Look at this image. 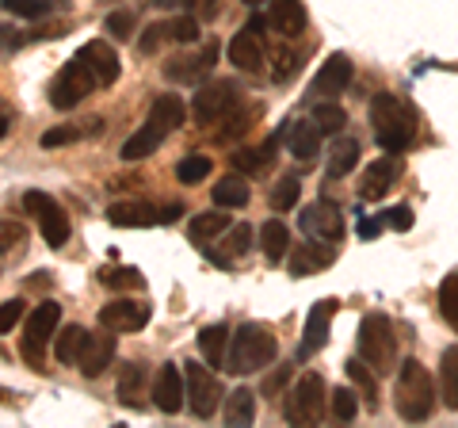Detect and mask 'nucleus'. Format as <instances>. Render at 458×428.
I'll return each mask as SVG.
<instances>
[{
    "label": "nucleus",
    "instance_id": "49530a36",
    "mask_svg": "<svg viewBox=\"0 0 458 428\" xmlns=\"http://www.w3.org/2000/svg\"><path fill=\"white\" fill-rule=\"evenodd\" d=\"M0 8L20 20H38L42 12H47V0H0Z\"/></svg>",
    "mask_w": 458,
    "mask_h": 428
},
{
    "label": "nucleus",
    "instance_id": "3c124183",
    "mask_svg": "<svg viewBox=\"0 0 458 428\" xmlns=\"http://www.w3.org/2000/svg\"><path fill=\"white\" fill-rule=\"evenodd\" d=\"M168 35H172V42H195L199 39V20L195 16L168 20Z\"/></svg>",
    "mask_w": 458,
    "mask_h": 428
},
{
    "label": "nucleus",
    "instance_id": "a19ab883",
    "mask_svg": "<svg viewBox=\"0 0 458 428\" xmlns=\"http://www.w3.org/2000/svg\"><path fill=\"white\" fill-rule=\"evenodd\" d=\"M298 199H302V180L283 176V180H276V192H271V210H291Z\"/></svg>",
    "mask_w": 458,
    "mask_h": 428
},
{
    "label": "nucleus",
    "instance_id": "0eeeda50",
    "mask_svg": "<svg viewBox=\"0 0 458 428\" xmlns=\"http://www.w3.org/2000/svg\"><path fill=\"white\" fill-rule=\"evenodd\" d=\"M57 321H62V306L57 303H38L31 313H27L23 325V355L35 371H42V360H47V340L57 337Z\"/></svg>",
    "mask_w": 458,
    "mask_h": 428
},
{
    "label": "nucleus",
    "instance_id": "393cba45",
    "mask_svg": "<svg viewBox=\"0 0 458 428\" xmlns=\"http://www.w3.org/2000/svg\"><path fill=\"white\" fill-rule=\"evenodd\" d=\"M394 180H397V165L390 161V157H378V161L367 165V173L360 180V195L363 199H382L394 188Z\"/></svg>",
    "mask_w": 458,
    "mask_h": 428
},
{
    "label": "nucleus",
    "instance_id": "6e6552de",
    "mask_svg": "<svg viewBox=\"0 0 458 428\" xmlns=\"http://www.w3.org/2000/svg\"><path fill=\"white\" fill-rule=\"evenodd\" d=\"M23 210H31L35 218H38V230H42V241H47L50 249H62L65 241H69V214L65 207L57 203L54 195L47 192H23Z\"/></svg>",
    "mask_w": 458,
    "mask_h": 428
},
{
    "label": "nucleus",
    "instance_id": "473e14b6",
    "mask_svg": "<svg viewBox=\"0 0 458 428\" xmlns=\"http://www.w3.org/2000/svg\"><path fill=\"white\" fill-rule=\"evenodd\" d=\"M225 345H229V325H207L199 330V352L210 367H225Z\"/></svg>",
    "mask_w": 458,
    "mask_h": 428
},
{
    "label": "nucleus",
    "instance_id": "f03ea898",
    "mask_svg": "<svg viewBox=\"0 0 458 428\" xmlns=\"http://www.w3.org/2000/svg\"><path fill=\"white\" fill-rule=\"evenodd\" d=\"M394 406L401 421H428L436 409V382L428 375V367L417 360H405L397 367V390H394Z\"/></svg>",
    "mask_w": 458,
    "mask_h": 428
},
{
    "label": "nucleus",
    "instance_id": "a878e982",
    "mask_svg": "<svg viewBox=\"0 0 458 428\" xmlns=\"http://www.w3.org/2000/svg\"><path fill=\"white\" fill-rule=\"evenodd\" d=\"M107 222L119 226V230H146L157 222V210L146 203H114L107 207Z\"/></svg>",
    "mask_w": 458,
    "mask_h": 428
},
{
    "label": "nucleus",
    "instance_id": "1a4fd4ad",
    "mask_svg": "<svg viewBox=\"0 0 458 428\" xmlns=\"http://www.w3.org/2000/svg\"><path fill=\"white\" fill-rule=\"evenodd\" d=\"M183 387H188V409L195 413V417L199 421L214 417V409H218V402H222V387L203 364L183 367Z\"/></svg>",
    "mask_w": 458,
    "mask_h": 428
},
{
    "label": "nucleus",
    "instance_id": "bf43d9fd",
    "mask_svg": "<svg viewBox=\"0 0 458 428\" xmlns=\"http://www.w3.org/2000/svg\"><path fill=\"white\" fill-rule=\"evenodd\" d=\"M180 214H183V203H168V207H161V210H157V222L172 226V222H180Z\"/></svg>",
    "mask_w": 458,
    "mask_h": 428
},
{
    "label": "nucleus",
    "instance_id": "603ef678",
    "mask_svg": "<svg viewBox=\"0 0 458 428\" xmlns=\"http://www.w3.org/2000/svg\"><path fill=\"white\" fill-rule=\"evenodd\" d=\"M302 62H306V58H302V54H298V50H294V54H291V50H286V54H279L276 81H279V84H283V81H291V77L298 73V69H302Z\"/></svg>",
    "mask_w": 458,
    "mask_h": 428
},
{
    "label": "nucleus",
    "instance_id": "5fc2aeb1",
    "mask_svg": "<svg viewBox=\"0 0 458 428\" xmlns=\"http://www.w3.org/2000/svg\"><path fill=\"white\" fill-rule=\"evenodd\" d=\"M386 226H390V230H409V226H412V210L405 203L390 207V210H386Z\"/></svg>",
    "mask_w": 458,
    "mask_h": 428
},
{
    "label": "nucleus",
    "instance_id": "9d476101",
    "mask_svg": "<svg viewBox=\"0 0 458 428\" xmlns=\"http://www.w3.org/2000/svg\"><path fill=\"white\" fill-rule=\"evenodd\" d=\"M237 99V84L233 81H210V84H199L195 99H191V116L195 123H214L222 119Z\"/></svg>",
    "mask_w": 458,
    "mask_h": 428
},
{
    "label": "nucleus",
    "instance_id": "2f4dec72",
    "mask_svg": "<svg viewBox=\"0 0 458 428\" xmlns=\"http://www.w3.org/2000/svg\"><path fill=\"white\" fill-rule=\"evenodd\" d=\"M439 394H443V406L458 409V345L443 348L439 355Z\"/></svg>",
    "mask_w": 458,
    "mask_h": 428
},
{
    "label": "nucleus",
    "instance_id": "ddd939ff",
    "mask_svg": "<svg viewBox=\"0 0 458 428\" xmlns=\"http://www.w3.org/2000/svg\"><path fill=\"white\" fill-rule=\"evenodd\" d=\"M153 406L161 413H180L188 406V387H183V371L176 364H161L153 375Z\"/></svg>",
    "mask_w": 458,
    "mask_h": 428
},
{
    "label": "nucleus",
    "instance_id": "79ce46f5",
    "mask_svg": "<svg viewBox=\"0 0 458 428\" xmlns=\"http://www.w3.org/2000/svg\"><path fill=\"white\" fill-rule=\"evenodd\" d=\"M313 123H318L325 134H340L344 123H348V116H344L340 104H318L313 107Z\"/></svg>",
    "mask_w": 458,
    "mask_h": 428
},
{
    "label": "nucleus",
    "instance_id": "338daca9",
    "mask_svg": "<svg viewBox=\"0 0 458 428\" xmlns=\"http://www.w3.org/2000/svg\"><path fill=\"white\" fill-rule=\"evenodd\" d=\"M245 4H249V8H260V4H264V0H245Z\"/></svg>",
    "mask_w": 458,
    "mask_h": 428
},
{
    "label": "nucleus",
    "instance_id": "052dcab7",
    "mask_svg": "<svg viewBox=\"0 0 458 428\" xmlns=\"http://www.w3.org/2000/svg\"><path fill=\"white\" fill-rule=\"evenodd\" d=\"M153 4L157 8H191L195 0H153Z\"/></svg>",
    "mask_w": 458,
    "mask_h": 428
},
{
    "label": "nucleus",
    "instance_id": "7c9ffc66",
    "mask_svg": "<svg viewBox=\"0 0 458 428\" xmlns=\"http://www.w3.org/2000/svg\"><path fill=\"white\" fill-rule=\"evenodd\" d=\"M229 230V214L225 210H203V214H195L191 226H188V237L195 241V245H210L218 234Z\"/></svg>",
    "mask_w": 458,
    "mask_h": 428
},
{
    "label": "nucleus",
    "instance_id": "2eb2a0df",
    "mask_svg": "<svg viewBox=\"0 0 458 428\" xmlns=\"http://www.w3.org/2000/svg\"><path fill=\"white\" fill-rule=\"evenodd\" d=\"M352 58L348 54H333V58H328L321 69H318V77H313V99H333V96H340L344 89H348L352 84Z\"/></svg>",
    "mask_w": 458,
    "mask_h": 428
},
{
    "label": "nucleus",
    "instance_id": "412c9836",
    "mask_svg": "<svg viewBox=\"0 0 458 428\" xmlns=\"http://www.w3.org/2000/svg\"><path fill=\"white\" fill-rule=\"evenodd\" d=\"M321 126L313 123V119H298L286 126V150H291L298 161H310V157H318L321 153Z\"/></svg>",
    "mask_w": 458,
    "mask_h": 428
},
{
    "label": "nucleus",
    "instance_id": "680f3d73",
    "mask_svg": "<svg viewBox=\"0 0 458 428\" xmlns=\"http://www.w3.org/2000/svg\"><path fill=\"white\" fill-rule=\"evenodd\" d=\"M195 4H199L203 16H214V12H218V0H195Z\"/></svg>",
    "mask_w": 458,
    "mask_h": 428
},
{
    "label": "nucleus",
    "instance_id": "de8ad7c7",
    "mask_svg": "<svg viewBox=\"0 0 458 428\" xmlns=\"http://www.w3.org/2000/svg\"><path fill=\"white\" fill-rule=\"evenodd\" d=\"M27 318V306H23V298H8V303H0V337L16 330V321Z\"/></svg>",
    "mask_w": 458,
    "mask_h": 428
},
{
    "label": "nucleus",
    "instance_id": "13d9d810",
    "mask_svg": "<svg viewBox=\"0 0 458 428\" xmlns=\"http://www.w3.org/2000/svg\"><path fill=\"white\" fill-rule=\"evenodd\" d=\"M382 226H386V214H378V218H363V222H360V237L370 241V237L382 230Z\"/></svg>",
    "mask_w": 458,
    "mask_h": 428
},
{
    "label": "nucleus",
    "instance_id": "69168bd1",
    "mask_svg": "<svg viewBox=\"0 0 458 428\" xmlns=\"http://www.w3.org/2000/svg\"><path fill=\"white\" fill-rule=\"evenodd\" d=\"M8 134V116H0V138Z\"/></svg>",
    "mask_w": 458,
    "mask_h": 428
},
{
    "label": "nucleus",
    "instance_id": "5701e85b",
    "mask_svg": "<svg viewBox=\"0 0 458 428\" xmlns=\"http://www.w3.org/2000/svg\"><path fill=\"white\" fill-rule=\"evenodd\" d=\"M306 4L302 0H271V16H267V23L276 27L279 35H302L306 31Z\"/></svg>",
    "mask_w": 458,
    "mask_h": 428
},
{
    "label": "nucleus",
    "instance_id": "4d7b16f0",
    "mask_svg": "<svg viewBox=\"0 0 458 428\" xmlns=\"http://www.w3.org/2000/svg\"><path fill=\"white\" fill-rule=\"evenodd\" d=\"M23 47V35L16 31V27L0 23V50H20Z\"/></svg>",
    "mask_w": 458,
    "mask_h": 428
},
{
    "label": "nucleus",
    "instance_id": "f3484780",
    "mask_svg": "<svg viewBox=\"0 0 458 428\" xmlns=\"http://www.w3.org/2000/svg\"><path fill=\"white\" fill-rule=\"evenodd\" d=\"M77 58L84 62L96 73V81H99V89H107V84H114L119 81V73H123V65H119V54H114L107 42H84V47L77 50Z\"/></svg>",
    "mask_w": 458,
    "mask_h": 428
},
{
    "label": "nucleus",
    "instance_id": "cd10ccee",
    "mask_svg": "<svg viewBox=\"0 0 458 428\" xmlns=\"http://www.w3.org/2000/svg\"><path fill=\"white\" fill-rule=\"evenodd\" d=\"M84 345H89V330H84V325H65V330H57V337H54V355L65 367H77Z\"/></svg>",
    "mask_w": 458,
    "mask_h": 428
},
{
    "label": "nucleus",
    "instance_id": "ea45409f",
    "mask_svg": "<svg viewBox=\"0 0 458 428\" xmlns=\"http://www.w3.org/2000/svg\"><path fill=\"white\" fill-rule=\"evenodd\" d=\"M210 157H203V153H188L183 161L176 165V180L180 184H199V180H207L210 176Z\"/></svg>",
    "mask_w": 458,
    "mask_h": 428
},
{
    "label": "nucleus",
    "instance_id": "c85d7f7f",
    "mask_svg": "<svg viewBox=\"0 0 458 428\" xmlns=\"http://www.w3.org/2000/svg\"><path fill=\"white\" fill-rule=\"evenodd\" d=\"M141 387H146V364H123V371H119V402L126 406V409H141Z\"/></svg>",
    "mask_w": 458,
    "mask_h": 428
},
{
    "label": "nucleus",
    "instance_id": "f8f14e48",
    "mask_svg": "<svg viewBox=\"0 0 458 428\" xmlns=\"http://www.w3.org/2000/svg\"><path fill=\"white\" fill-rule=\"evenodd\" d=\"M298 226H302V234L313 237V241H340L344 230H348V222H344V214L333 207V203H313L298 214Z\"/></svg>",
    "mask_w": 458,
    "mask_h": 428
},
{
    "label": "nucleus",
    "instance_id": "423d86ee",
    "mask_svg": "<svg viewBox=\"0 0 458 428\" xmlns=\"http://www.w3.org/2000/svg\"><path fill=\"white\" fill-rule=\"evenodd\" d=\"M96 89H99L96 73L81 58H73V62H65L62 69H57V77L50 81V104L57 111H69V107H77L81 99H89Z\"/></svg>",
    "mask_w": 458,
    "mask_h": 428
},
{
    "label": "nucleus",
    "instance_id": "aec40b11",
    "mask_svg": "<svg viewBox=\"0 0 458 428\" xmlns=\"http://www.w3.org/2000/svg\"><path fill=\"white\" fill-rule=\"evenodd\" d=\"M149 126H157L165 138L172 134V131H180L183 123H188V107H183V99L176 96V92H165V96H157L153 99V107H149V119H146Z\"/></svg>",
    "mask_w": 458,
    "mask_h": 428
},
{
    "label": "nucleus",
    "instance_id": "7ed1b4c3",
    "mask_svg": "<svg viewBox=\"0 0 458 428\" xmlns=\"http://www.w3.org/2000/svg\"><path fill=\"white\" fill-rule=\"evenodd\" d=\"M276 352H279L276 333H271L267 325H260V321H245L233 333V340H229L225 367L233 371V375H252V371H260L264 364L276 360Z\"/></svg>",
    "mask_w": 458,
    "mask_h": 428
},
{
    "label": "nucleus",
    "instance_id": "a18cd8bd",
    "mask_svg": "<svg viewBox=\"0 0 458 428\" xmlns=\"http://www.w3.org/2000/svg\"><path fill=\"white\" fill-rule=\"evenodd\" d=\"M134 23H138V20H134V12H126V8H119V12H111V16L104 20V27H107V35H111V39H119V42L134 35Z\"/></svg>",
    "mask_w": 458,
    "mask_h": 428
},
{
    "label": "nucleus",
    "instance_id": "864d4df0",
    "mask_svg": "<svg viewBox=\"0 0 458 428\" xmlns=\"http://www.w3.org/2000/svg\"><path fill=\"white\" fill-rule=\"evenodd\" d=\"M229 237H233V241H225V245H229V256H245L249 245H252V226L241 222V226H233V234H229Z\"/></svg>",
    "mask_w": 458,
    "mask_h": 428
},
{
    "label": "nucleus",
    "instance_id": "dca6fc26",
    "mask_svg": "<svg viewBox=\"0 0 458 428\" xmlns=\"http://www.w3.org/2000/svg\"><path fill=\"white\" fill-rule=\"evenodd\" d=\"M218 42H207L203 54H188V58H172L165 65V77L168 81H180V84H199V77H207L214 62H218Z\"/></svg>",
    "mask_w": 458,
    "mask_h": 428
},
{
    "label": "nucleus",
    "instance_id": "4468645a",
    "mask_svg": "<svg viewBox=\"0 0 458 428\" xmlns=\"http://www.w3.org/2000/svg\"><path fill=\"white\" fill-rule=\"evenodd\" d=\"M333 313H336V298H321V303L310 310L302 345H298V360H310V355H318L328 345V325H333Z\"/></svg>",
    "mask_w": 458,
    "mask_h": 428
},
{
    "label": "nucleus",
    "instance_id": "37998d69",
    "mask_svg": "<svg viewBox=\"0 0 458 428\" xmlns=\"http://www.w3.org/2000/svg\"><path fill=\"white\" fill-rule=\"evenodd\" d=\"M355 413H360V398H355V390H352V387L333 390V417H336L340 424H352Z\"/></svg>",
    "mask_w": 458,
    "mask_h": 428
},
{
    "label": "nucleus",
    "instance_id": "e433bc0d",
    "mask_svg": "<svg viewBox=\"0 0 458 428\" xmlns=\"http://www.w3.org/2000/svg\"><path fill=\"white\" fill-rule=\"evenodd\" d=\"M210 195H214V203L218 207H245L249 199H252V192H249V184L241 180V173L237 176H225V180H218L210 188Z\"/></svg>",
    "mask_w": 458,
    "mask_h": 428
},
{
    "label": "nucleus",
    "instance_id": "bb28decb",
    "mask_svg": "<svg viewBox=\"0 0 458 428\" xmlns=\"http://www.w3.org/2000/svg\"><path fill=\"white\" fill-rule=\"evenodd\" d=\"M355 165H360V141L355 138H336L333 150H328V157H325V173L333 180H340V176H348Z\"/></svg>",
    "mask_w": 458,
    "mask_h": 428
},
{
    "label": "nucleus",
    "instance_id": "6e6d98bb",
    "mask_svg": "<svg viewBox=\"0 0 458 428\" xmlns=\"http://www.w3.org/2000/svg\"><path fill=\"white\" fill-rule=\"evenodd\" d=\"M286 379H291V367H286V364H283V367L276 371V375H267V379H264V387H260V394H264V398H276V394H279V387H283V382H286Z\"/></svg>",
    "mask_w": 458,
    "mask_h": 428
},
{
    "label": "nucleus",
    "instance_id": "f257e3e1",
    "mask_svg": "<svg viewBox=\"0 0 458 428\" xmlns=\"http://www.w3.org/2000/svg\"><path fill=\"white\" fill-rule=\"evenodd\" d=\"M370 126H375L378 150H386V153H405L412 146V134H417L412 111L390 92H378L370 99Z\"/></svg>",
    "mask_w": 458,
    "mask_h": 428
},
{
    "label": "nucleus",
    "instance_id": "9b49d317",
    "mask_svg": "<svg viewBox=\"0 0 458 428\" xmlns=\"http://www.w3.org/2000/svg\"><path fill=\"white\" fill-rule=\"evenodd\" d=\"M149 303H138V298H119V303H107L99 310V330L111 333H138L149 325Z\"/></svg>",
    "mask_w": 458,
    "mask_h": 428
},
{
    "label": "nucleus",
    "instance_id": "4c0bfd02",
    "mask_svg": "<svg viewBox=\"0 0 458 428\" xmlns=\"http://www.w3.org/2000/svg\"><path fill=\"white\" fill-rule=\"evenodd\" d=\"M99 283H104L107 291H146V276H141L138 268H104Z\"/></svg>",
    "mask_w": 458,
    "mask_h": 428
},
{
    "label": "nucleus",
    "instance_id": "6ab92c4d",
    "mask_svg": "<svg viewBox=\"0 0 458 428\" xmlns=\"http://www.w3.org/2000/svg\"><path fill=\"white\" fill-rule=\"evenodd\" d=\"M229 62H233L241 73H260L264 65V35L256 31H237L233 39H229Z\"/></svg>",
    "mask_w": 458,
    "mask_h": 428
},
{
    "label": "nucleus",
    "instance_id": "20e7f679",
    "mask_svg": "<svg viewBox=\"0 0 458 428\" xmlns=\"http://www.w3.org/2000/svg\"><path fill=\"white\" fill-rule=\"evenodd\" d=\"M355 352L360 360L370 364L382 375H390L397 367V333H394V321L386 313H367L360 321V337H355Z\"/></svg>",
    "mask_w": 458,
    "mask_h": 428
},
{
    "label": "nucleus",
    "instance_id": "72a5a7b5",
    "mask_svg": "<svg viewBox=\"0 0 458 428\" xmlns=\"http://www.w3.org/2000/svg\"><path fill=\"white\" fill-rule=\"evenodd\" d=\"M260 249H264V256H267L271 264H279L283 256H286V249H291V230H286L279 218L264 222L260 226Z\"/></svg>",
    "mask_w": 458,
    "mask_h": 428
},
{
    "label": "nucleus",
    "instance_id": "c756f323",
    "mask_svg": "<svg viewBox=\"0 0 458 428\" xmlns=\"http://www.w3.org/2000/svg\"><path fill=\"white\" fill-rule=\"evenodd\" d=\"M252 417H256V390H249V387L229 390V398H225V424L249 428Z\"/></svg>",
    "mask_w": 458,
    "mask_h": 428
},
{
    "label": "nucleus",
    "instance_id": "a211bd4d",
    "mask_svg": "<svg viewBox=\"0 0 458 428\" xmlns=\"http://www.w3.org/2000/svg\"><path fill=\"white\" fill-rule=\"evenodd\" d=\"M111 360H114V333H111V330H104V333H89V345H84L81 360H77L81 375H84V379H99V375L107 371Z\"/></svg>",
    "mask_w": 458,
    "mask_h": 428
},
{
    "label": "nucleus",
    "instance_id": "f704fd0d",
    "mask_svg": "<svg viewBox=\"0 0 458 428\" xmlns=\"http://www.w3.org/2000/svg\"><path fill=\"white\" fill-rule=\"evenodd\" d=\"M161 141H165V134L157 131V126H149V123H146L138 134L126 138V146H123V161H141V157H149V153L161 150Z\"/></svg>",
    "mask_w": 458,
    "mask_h": 428
},
{
    "label": "nucleus",
    "instance_id": "e2e57ef3",
    "mask_svg": "<svg viewBox=\"0 0 458 428\" xmlns=\"http://www.w3.org/2000/svg\"><path fill=\"white\" fill-rule=\"evenodd\" d=\"M245 27H249V31H256V35H264V27H267V20H264V16H252V20L245 23Z\"/></svg>",
    "mask_w": 458,
    "mask_h": 428
},
{
    "label": "nucleus",
    "instance_id": "c03bdc74",
    "mask_svg": "<svg viewBox=\"0 0 458 428\" xmlns=\"http://www.w3.org/2000/svg\"><path fill=\"white\" fill-rule=\"evenodd\" d=\"M23 241H27L23 222L0 218V253H16V249H23Z\"/></svg>",
    "mask_w": 458,
    "mask_h": 428
},
{
    "label": "nucleus",
    "instance_id": "09e8293b",
    "mask_svg": "<svg viewBox=\"0 0 458 428\" xmlns=\"http://www.w3.org/2000/svg\"><path fill=\"white\" fill-rule=\"evenodd\" d=\"M161 42H172L168 23H149L146 35L138 39V50H141V54H157V50H161Z\"/></svg>",
    "mask_w": 458,
    "mask_h": 428
},
{
    "label": "nucleus",
    "instance_id": "8fccbe9b",
    "mask_svg": "<svg viewBox=\"0 0 458 428\" xmlns=\"http://www.w3.org/2000/svg\"><path fill=\"white\" fill-rule=\"evenodd\" d=\"M77 138H81L77 126H50V131L38 138V146L42 150H57V146H69V141H77Z\"/></svg>",
    "mask_w": 458,
    "mask_h": 428
},
{
    "label": "nucleus",
    "instance_id": "0e129e2a",
    "mask_svg": "<svg viewBox=\"0 0 458 428\" xmlns=\"http://www.w3.org/2000/svg\"><path fill=\"white\" fill-rule=\"evenodd\" d=\"M0 406H12V390L0 387Z\"/></svg>",
    "mask_w": 458,
    "mask_h": 428
},
{
    "label": "nucleus",
    "instance_id": "39448f33",
    "mask_svg": "<svg viewBox=\"0 0 458 428\" xmlns=\"http://www.w3.org/2000/svg\"><path fill=\"white\" fill-rule=\"evenodd\" d=\"M325 394H328L325 379L318 375V371H306V375L294 382L291 398L283 402V417H286V424H298V428L318 424V421H321V413H325Z\"/></svg>",
    "mask_w": 458,
    "mask_h": 428
},
{
    "label": "nucleus",
    "instance_id": "58836bf2",
    "mask_svg": "<svg viewBox=\"0 0 458 428\" xmlns=\"http://www.w3.org/2000/svg\"><path fill=\"white\" fill-rule=\"evenodd\" d=\"M439 313H443V321L458 333V272H451L439 283Z\"/></svg>",
    "mask_w": 458,
    "mask_h": 428
},
{
    "label": "nucleus",
    "instance_id": "b1692460",
    "mask_svg": "<svg viewBox=\"0 0 458 428\" xmlns=\"http://www.w3.org/2000/svg\"><path fill=\"white\" fill-rule=\"evenodd\" d=\"M276 161V138H267L264 146H245V150H233L229 153V168L241 176H256Z\"/></svg>",
    "mask_w": 458,
    "mask_h": 428
},
{
    "label": "nucleus",
    "instance_id": "c9c22d12",
    "mask_svg": "<svg viewBox=\"0 0 458 428\" xmlns=\"http://www.w3.org/2000/svg\"><path fill=\"white\" fill-rule=\"evenodd\" d=\"M344 375L352 379V387H355V390H360V394H367V402H370V406L378 402V379H375L378 371L370 367V364H363L360 355H355V360H348V364H344Z\"/></svg>",
    "mask_w": 458,
    "mask_h": 428
},
{
    "label": "nucleus",
    "instance_id": "4be33fe9",
    "mask_svg": "<svg viewBox=\"0 0 458 428\" xmlns=\"http://www.w3.org/2000/svg\"><path fill=\"white\" fill-rule=\"evenodd\" d=\"M333 261H336L333 249H321L318 241H302V245L291 253V276L294 279H306L313 272H321V268H328Z\"/></svg>",
    "mask_w": 458,
    "mask_h": 428
}]
</instances>
